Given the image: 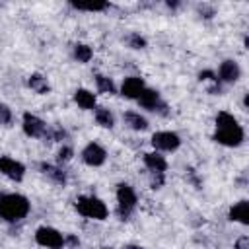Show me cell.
Instances as JSON below:
<instances>
[{"instance_id": "6da1fadb", "label": "cell", "mask_w": 249, "mask_h": 249, "mask_svg": "<svg viewBox=\"0 0 249 249\" xmlns=\"http://www.w3.org/2000/svg\"><path fill=\"white\" fill-rule=\"evenodd\" d=\"M31 204L27 200V196L19 195V193H4L0 195V218L4 222L16 224L19 220H23L29 212Z\"/></svg>"}, {"instance_id": "7a4b0ae2", "label": "cell", "mask_w": 249, "mask_h": 249, "mask_svg": "<svg viewBox=\"0 0 249 249\" xmlns=\"http://www.w3.org/2000/svg\"><path fill=\"white\" fill-rule=\"evenodd\" d=\"M76 210H78L82 216L91 218V220H105L107 214H109V210H107V206H105V202H103L101 198H97V196H88V195L76 198Z\"/></svg>"}, {"instance_id": "3957f363", "label": "cell", "mask_w": 249, "mask_h": 249, "mask_svg": "<svg viewBox=\"0 0 249 249\" xmlns=\"http://www.w3.org/2000/svg\"><path fill=\"white\" fill-rule=\"evenodd\" d=\"M117 212L121 216V220H128V216L132 214V210L136 208V202H138V196L134 193V189L126 183H121L117 185Z\"/></svg>"}, {"instance_id": "277c9868", "label": "cell", "mask_w": 249, "mask_h": 249, "mask_svg": "<svg viewBox=\"0 0 249 249\" xmlns=\"http://www.w3.org/2000/svg\"><path fill=\"white\" fill-rule=\"evenodd\" d=\"M35 241L47 249H62L64 247V235L58 230L49 228V226H41L35 231Z\"/></svg>"}, {"instance_id": "5b68a950", "label": "cell", "mask_w": 249, "mask_h": 249, "mask_svg": "<svg viewBox=\"0 0 249 249\" xmlns=\"http://www.w3.org/2000/svg\"><path fill=\"white\" fill-rule=\"evenodd\" d=\"M212 138L218 144H222V146L233 148V146H239L243 142L245 132H243V128L239 124H235V126H228V128H216V132H214Z\"/></svg>"}, {"instance_id": "8992f818", "label": "cell", "mask_w": 249, "mask_h": 249, "mask_svg": "<svg viewBox=\"0 0 249 249\" xmlns=\"http://www.w3.org/2000/svg\"><path fill=\"white\" fill-rule=\"evenodd\" d=\"M136 101L140 103V107H144L148 111H154V113H160V115H167V105L161 101L160 91H156V89L144 88V91L138 95Z\"/></svg>"}, {"instance_id": "52a82bcc", "label": "cell", "mask_w": 249, "mask_h": 249, "mask_svg": "<svg viewBox=\"0 0 249 249\" xmlns=\"http://www.w3.org/2000/svg\"><path fill=\"white\" fill-rule=\"evenodd\" d=\"M152 146L161 152H173L181 146V138H179V134H175L171 130H160L152 136Z\"/></svg>"}, {"instance_id": "ba28073f", "label": "cell", "mask_w": 249, "mask_h": 249, "mask_svg": "<svg viewBox=\"0 0 249 249\" xmlns=\"http://www.w3.org/2000/svg\"><path fill=\"white\" fill-rule=\"evenodd\" d=\"M21 126H23V132L31 138H41L47 134V124L43 119H39L37 115L33 113H23V119H21Z\"/></svg>"}, {"instance_id": "9c48e42d", "label": "cell", "mask_w": 249, "mask_h": 249, "mask_svg": "<svg viewBox=\"0 0 249 249\" xmlns=\"http://www.w3.org/2000/svg\"><path fill=\"white\" fill-rule=\"evenodd\" d=\"M82 160H84V163H88V165H91V167H99V165L105 163L107 152H105V148H103L101 144L89 142V144L82 150Z\"/></svg>"}, {"instance_id": "30bf717a", "label": "cell", "mask_w": 249, "mask_h": 249, "mask_svg": "<svg viewBox=\"0 0 249 249\" xmlns=\"http://www.w3.org/2000/svg\"><path fill=\"white\" fill-rule=\"evenodd\" d=\"M0 173L6 175L12 181H21L25 175V167L21 161L8 158V156H0Z\"/></svg>"}, {"instance_id": "8fae6325", "label": "cell", "mask_w": 249, "mask_h": 249, "mask_svg": "<svg viewBox=\"0 0 249 249\" xmlns=\"http://www.w3.org/2000/svg\"><path fill=\"white\" fill-rule=\"evenodd\" d=\"M239 76H241L239 64H237L235 60H224V62L220 64V68H218L216 80H218V82H224V84H233V82L239 80Z\"/></svg>"}, {"instance_id": "7c38bea8", "label": "cell", "mask_w": 249, "mask_h": 249, "mask_svg": "<svg viewBox=\"0 0 249 249\" xmlns=\"http://www.w3.org/2000/svg\"><path fill=\"white\" fill-rule=\"evenodd\" d=\"M144 80L138 78V76H128L123 80L121 84V93L126 97V99H138V95L144 91Z\"/></svg>"}, {"instance_id": "4fadbf2b", "label": "cell", "mask_w": 249, "mask_h": 249, "mask_svg": "<svg viewBox=\"0 0 249 249\" xmlns=\"http://www.w3.org/2000/svg\"><path fill=\"white\" fill-rule=\"evenodd\" d=\"M144 165H146L152 173H163V171L167 169L165 158H163L161 154H158V152H148V154H144Z\"/></svg>"}, {"instance_id": "5bb4252c", "label": "cell", "mask_w": 249, "mask_h": 249, "mask_svg": "<svg viewBox=\"0 0 249 249\" xmlns=\"http://www.w3.org/2000/svg\"><path fill=\"white\" fill-rule=\"evenodd\" d=\"M230 220L231 222H239V224H249V202L247 200H239L230 208Z\"/></svg>"}, {"instance_id": "9a60e30c", "label": "cell", "mask_w": 249, "mask_h": 249, "mask_svg": "<svg viewBox=\"0 0 249 249\" xmlns=\"http://www.w3.org/2000/svg\"><path fill=\"white\" fill-rule=\"evenodd\" d=\"M74 101L82 109H95V93H91L89 89H84V88L76 89L74 91Z\"/></svg>"}, {"instance_id": "2e32d148", "label": "cell", "mask_w": 249, "mask_h": 249, "mask_svg": "<svg viewBox=\"0 0 249 249\" xmlns=\"http://www.w3.org/2000/svg\"><path fill=\"white\" fill-rule=\"evenodd\" d=\"M41 171H43L53 183H56V185H64V183H66V173H64L60 167L53 165V163H41Z\"/></svg>"}, {"instance_id": "e0dca14e", "label": "cell", "mask_w": 249, "mask_h": 249, "mask_svg": "<svg viewBox=\"0 0 249 249\" xmlns=\"http://www.w3.org/2000/svg\"><path fill=\"white\" fill-rule=\"evenodd\" d=\"M123 119H124V123H126L132 130H146V128H148V121H146L140 113L126 111V113L123 115Z\"/></svg>"}, {"instance_id": "ac0fdd59", "label": "cell", "mask_w": 249, "mask_h": 249, "mask_svg": "<svg viewBox=\"0 0 249 249\" xmlns=\"http://www.w3.org/2000/svg\"><path fill=\"white\" fill-rule=\"evenodd\" d=\"M95 121H97V124L103 126V128H113V126H115V117H113V113H111L109 109H105V107H97V109H95Z\"/></svg>"}, {"instance_id": "d6986e66", "label": "cell", "mask_w": 249, "mask_h": 249, "mask_svg": "<svg viewBox=\"0 0 249 249\" xmlns=\"http://www.w3.org/2000/svg\"><path fill=\"white\" fill-rule=\"evenodd\" d=\"M72 53H74V58H76L78 62H89L91 56H93L91 47H88V45H84V43H76L74 49H72Z\"/></svg>"}, {"instance_id": "ffe728a7", "label": "cell", "mask_w": 249, "mask_h": 249, "mask_svg": "<svg viewBox=\"0 0 249 249\" xmlns=\"http://www.w3.org/2000/svg\"><path fill=\"white\" fill-rule=\"evenodd\" d=\"M29 88L35 89L37 93H47L49 91V84H47V78H43L41 74H31L29 80H27Z\"/></svg>"}, {"instance_id": "44dd1931", "label": "cell", "mask_w": 249, "mask_h": 249, "mask_svg": "<svg viewBox=\"0 0 249 249\" xmlns=\"http://www.w3.org/2000/svg\"><path fill=\"white\" fill-rule=\"evenodd\" d=\"M95 84H97V89L101 91V93H115L117 91V88H115V84H113V80L111 78H107V76H101V74H97L95 76Z\"/></svg>"}, {"instance_id": "7402d4cb", "label": "cell", "mask_w": 249, "mask_h": 249, "mask_svg": "<svg viewBox=\"0 0 249 249\" xmlns=\"http://www.w3.org/2000/svg\"><path fill=\"white\" fill-rule=\"evenodd\" d=\"M235 124H237V121H235V117L231 113L220 111L216 115V128H228V126H235Z\"/></svg>"}, {"instance_id": "603a6c76", "label": "cell", "mask_w": 249, "mask_h": 249, "mask_svg": "<svg viewBox=\"0 0 249 249\" xmlns=\"http://www.w3.org/2000/svg\"><path fill=\"white\" fill-rule=\"evenodd\" d=\"M72 8L76 10H82V12H101L105 8H109L107 2H93V4H80V2H70Z\"/></svg>"}, {"instance_id": "cb8c5ba5", "label": "cell", "mask_w": 249, "mask_h": 249, "mask_svg": "<svg viewBox=\"0 0 249 249\" xmlns=\"http://www.w3.org/2000/svg\"><path fill=\"white\" fill-rule=\"evenodd\" d=\"M126 43H128V47H132V49H144V47H146V39H144V37H140L138 33L128 35Z\"/></svg>"}, {"instance_id": "d4e9b609", "label": "cell", "mask_w": 249, "mask_h": 249, "mask_svg": "<svg viewBox=\"0 0 249 249\" xmlns=\"http://www.w3.org/2000/svg\"><path fill=\"white\" fill-rule=\"evenodd\" d=\"M10 123H12V109L0 103V124H10Z\"/></svg>"}, {"instance_id": "484cf974", "label": "cell", "mask_w": 249, "mask_h": 249, "mask_svg": "<svg viewBox=\"0 0 249 249\" xmlns=\"http://www.w3.org/2000/svg\"><path fill=\"white\" fill-rule=\"evenodd\" d=\"M72 156H74V150L70 148V146H62L60 150H58V161H70L72 160Z\"/></svg>"}, {"instance_id": "4316f807", "label": "cell", "mask_w": 249, "mask_h": 249, "mask_svg": "<svg viewBox=\"0 0 249 249\" xmlns=\"http://www.w3.org/2000/svg\"><path fill=\"white\" fill-rule=\"evenodd\" d=\"M198 80L202 82V80H214V82H218L216 80V74L212 72V70H202L200 74H198Z\"/></svg>"}, {"instance_id": "83f0119b", "label": "cell", "mask_w": 249, "mask_h": 249, "mask_svg": "<svg viewBox=\"0 0 249 249\" xmlns=\"http://www.w3.org/2000/svg\"><path fill=\"white\" fill-rule=\"evenodd\" d=\"M235 249H249V237H247V235L239 237L237 243H235Z\"/></svg>"}, {"instance_id": "f1b7e54d", "label": "cell", "mask_w": 249, "mask_h": 249, "mask_svg": "<svg viewBox=\"0 0 249 249\" xmlns=\"http://www.w3.org/2000/svg\"><path fill=\"white\" fill-rule=\"evenodd\" d=\"M66 243L72 245V247H76V245H80V239H78L76 235H70V233H68V235H64V245H66Z\"/></svg>"}, {"instance_id": "f546056e", "label": "cell", "mask_w": 249, "mask_h": 249, "mask_svg": "<svg viewBox=\"0 0 249 249\" xmlns=\"http://www.w3.org/2000/svg\"><path fill=\"white\" fill-rule=\"evenodd\" d=\"M123 249H142V247H138V245H126V247H123Z\"/></svg>"}, {"instance_id": "4dcf8cb0", "label": "cell", "mask_w": 249, "mask_h": 249, "mask_svg": "<svg viewBox=\"0 0 249 249\" xmlns=\"http://www.w3.org/2000/svg\"><path fill=\"white\" fill-rule=\"evenodd\" d=\"M101 249H111V247H101Z\"/></svg>"}]
</instances>
